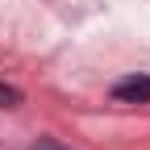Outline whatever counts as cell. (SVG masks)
Listing matches in <instances>:
<instances>
[{"instance_id": "1", "label": "cell", "mask_w": 150, "mask_h": 150, "mask_svg": "<svg viewBox=\"0 0 150 150\" xmlns=\"http://www.w3.org/2000/svg\"><path fill=\"white\" fill-rule=\"evenodd\" d=\"M112 96L117 100H150V79L146 75H129V79H121V83H112Z\"/></svg>"}, {"instance_id": "3", "label": "cell", "mask_w": 150, "mask_h": 150, "mask_svg": "<svg viewBox=\"0 0 150 150\" xmlns=\"http://www.w3.org/2000/svg\"><path fill=\"white\" fill-rule=\"evenodd\" d=\"M33 150H63V146H59V142H50V138H42V142L33 146Z\"/></svg>"}, {"instance_id": "2", "label": "cell", "mask_w": 150, "mask_h": 150, "mask_svg": "<svg viewBox=\"0 0 150 150\" xmlns=\"http://www.w3.org/2000/svg\"><path fill=\"white\" fill-rule=\"evenodd\" d=\"M0 104H4V108H17V104H21V92H17V88H4V83H0Z\"/></svg>"}]
</instances>
